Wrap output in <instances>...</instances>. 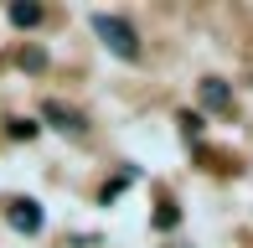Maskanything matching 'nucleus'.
I'll return each mask as SVG.
<instances>
[{"instance_id":"20e7f679","label":"nucleus","mask_w":253,"mask_h":248,"mask_svg":"<svg viewBox=\"0 0 253 248\" xmlns=\"http://www.w3.org/2000/svg\"><path fill=\"white\" fill-rule=\"evenodd\" d=\"M197 98H202V109H212V114H227V109H233V88H227L222 78H202Z\"/></svg>"},{"instance_id":"f03ea898","label":"nucleus","mask_w":253,"mask_h":248,"mask_svg":"<svg viewBox=\"0 0 253 248\" xmlns=\"http://www.w3.org/2000/svg\"><path fill=\"white\" fill-rule=\"evenodd\" d=\"M42 119H47L52 129H62V134H83V129H88V114H83V109L57 104V98H47V104H42Z\"/></svg>"},{"instance_id":"6e6552de","label":"nucleus","mask_w":253,"mask_h":248,"mask_svg":"<svg viewBox=\"0 0 253 248\" xmlns=\"http://www.w3.org/2000/svg\"><path fill=\"white\" fill-rule=\"evenodd\" d=\"M10 134H16V140H31V134H37V124H31V119H10Z\"/></svg>"},{"instance_id":"0eeeda50","label":"nucleus","mask_w":253,"mask_h":248,"mask_svg":"<svg viewBox=\"0 0 253 248\" xmlns=\"http://www.w3.org/2000/svg\"><path fill=\"white\" fill-rule=\"evenodd\" d=\"M21 67H26V73H42V67H47V57H42L37 47H26V52H21Z\"/></svg>"},{"instance_id":"1a4fd4ad","label":"nucleus","mask_w":253,"mask_h":248,"mask_svg":"<svg viewBox=\"0 0 253 248\" xmlns=\"http://www.w3.org/2000/svg\"><path fill=\"white\" fill-rule=\"evenodd\" d=\"M176 248H186V243H176Z\"/></svg>"},{"instance_id":"7ed1b4c3","label":"nucleus","mask_w":253,"mask_h":248,"mask_svg":"<svg viewBox=\"0 0 253 248\" xmlns=\"http://www.w3.org/2000/svg\"><path fill=\"white\" fill-rule=\"evenodd\" d=\"M5 217H10V228L16 233H42V207L31 197H10L5 202Z\"/></svg>"},{"instance_id":"39448f33","label":"nucleus","mask_w":253,"mask_h":248,"mask_svg":"<svg viewBox=\"0 0 253 248\" xmlns=\"http://www.w3.org/2000/svg\"><path fill=\"white\" fill-rule=\"evenodd\" d=\"M5 16H10V26H21V31H26V26H37V21L47 16V5H37V0H16Z\"/></svg>"},{"instance_id":"f257e3e1","label":"nucleus","mask_w":253,"mask_h":248,"mask_svg":"<svg viewBox=\"0 0 253 248\" xmlns=\"http://www.w3.org/2000/svg\"><path fill=\"white\" fill-rule=\"evenodd\" d=\"M93 31H98V41L114 52V57H129V62L140 57V31H134L124 16H109V10H98V16H93Z\"/></svg>"},{"instance_id":"423d86ee","label":"nucleus","mask_w":253,"mask_h":248,"mask_svg":"<svg viewBox=\"0 0 253 248\" xmlns=\"http://www.w3.org/2000/svg\"><path fill=\"white\" fill-rule=\"evenodd\" d=\"M181 222V207L176 202H160V212H155V228H176Z\"/></svg>"}]
</instances>
